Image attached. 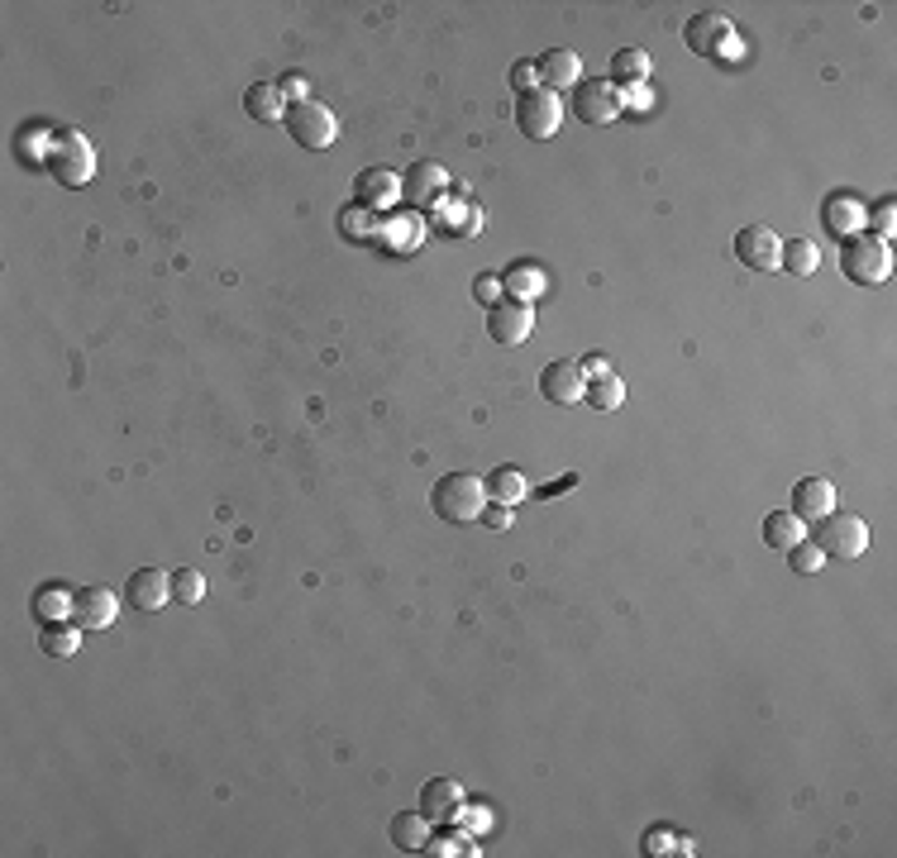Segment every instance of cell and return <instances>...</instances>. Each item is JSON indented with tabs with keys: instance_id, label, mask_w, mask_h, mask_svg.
I'll use <instances>...</instances> for the list:
<instances>
[{
	"instance_id": "cell-41",
	"label": "cell",
	"mask_w": 897,
	"mask_h": 858,
	"mask_svg": "<svg viewBox=\"0 0 897 858\" xmlns=\"http://www.w3.org/2000/svg\"><path fill=\"white\" fill-rule=\"evenodd\" d=\"M426 854H464V839H430Z\"/></svg>"
},
{
	"instance_id": "cell-11",
	"label": "cell",
	"mask_w": 897,
	"mask_h": 858,
	"mask_svg": "<svg viewBox=\"0 0 897 858\" xmlns=\"http://www.w3.org/2000/svg\"><path fill=\"white\" fill-rule=\"evenodd\" d=\"M354 200L364 210L372 214H382V210H392L396 200H402V176L388 172V168H368V172H358V182H354Z\"/></svg>"
},
{
	"instance_id": "cell-22",
	"label": "cell",
	"mask_w": 897,
	"mask_h": 858,
	"mask_svg": "<svg viewBox=\"0 0 897 858\" xmlns=\"http://www.w3.org/2000/svg\"><path fill=\"white\" fill-rule=\"evenodd\" d=\"M378 238L392 248V254H416V248L426 244V220H420V214H392V220L378 230Z\"/></svg>"
},
{
	"instance_id": "cell-39",
	"label": "cell",
	"mask_w": 897,
	"mask_h": 858,
	"mask_svg": "<svg viewBox=\"0 0 897 858\" xmlns=\"http://www.w3.org/2000/svg\"><path fill=\"white\" fill-rule=\"evenodd\" d=\"M578 372H582V377H588V382H597V377H606V372H612V363H606V358H602V353H588V358H582V363H578Z\"/></svg>"
},
{
	"instance_id": "cell-33",
	"label": "cell",
	"mask_w": 897,
	"mask_h": 858,
	"mask_svg": "<svg viewBox=\"0 0 897 858\" xmlns=\"http://www.w3.org/2000/svg\"><path fill=\"white\" fill-rule=\"evenodd\" d=\"M172 597H177L182 605H201V601H206V577L196 573V567H182V573H172Z\"/></svg>"
},
{
	"instance_id": "cell-30",
	"label": "cell",
	"mask_w": 897,
	"mask_h": 858,
	"mask_svg": "<svg viewBox=\"0 0 897 858\" xmlns=\"http://www.w3.org/2000/svg\"><path fill=\"white\" fill-rule=\"evenodd\" d=\"M488 497L502 501V506H520V501H526V477H520V468H492Z\"/></svg>"
},
{
	"instance_id": "cell-19",
	"label": "cell",
	"mask_w": 897,
	"mask_h": 858,
	"mask_svg": "<svg viewBox=\"0 0 897 858\" xmlns=\"http://www.w3.org/2000/svg\"><path fill=\"white\" fill-rule=\"evenodd\" d=\"M534 72H540V86H544V91H558V86H578V82H582V58L573 53V48H550V53L534 62Z\"/></svg>"
},
{
	"instance_id": "cell-13",
	"label": "cell",
	"mask_w": 897,
	"mask_h": 858,
	"mask_svg": "<svg viewBox=\"0 0 897 858\" xmlns=\"http://www.w3.org/2000/svg\"><path fill=\"white\" fill-rule=\"evenodd\" d=\"M420 816L430 820V825H444V820H458V811H464V787H458L454 777H430L426 787H420Z\"/></svg>"
},
{
	"instance_id": "cell-34",
	"label": "cell",
	"mask_w": 897,
	"mask_h": 858,
	"mask_svg": "<svg viewBox=\"0 0 897 858\" xmlns=\"http://www.w3.org/2000/svg\"><path fill=\"white\" fill-rule=\"evenodd\" d=\"M788 563H792V573H802V577H812V573H821V563H826V553H821L816 544H792L788 549Z\"/></svg>"
},
{
	"instance_id": "cell-28",
	"label": "cell",
	"mask_w": 897,
	"mask_h": 858,
	"mask_svg": "<svg viewBox=\"0 0 897 858\" xmlns=\"http://www.w3.org/2000/svg\"><path fill=\"white\" fill-rule=\"evenodd\" d=\"M378 230H382V220H378L372 210L358 206V200L340 210V234H344V238H354V244H372V238H378Z\"/></svg>"
},
{
	"instance_id": "cell-36",
	"label": "cell",
	"mask_w": 897,
	"mask_h": 858,
	"mask_svg": "<svg viewBox=\"0 0 897 858\" xmlns=\"http://www.w3.org/2000/svg\"><path fill=\"white\" fill-rule=\"evenodd\" d=\"M511 86H516L520 96L540 91V72H534V62H516V68H511Z\"/></svg>"
},
{
	"instance_id": "cell-42",
	"label": "cell",
	"mask_w": 897,
	"mask_h": 858,
	"mask_svg": "<svg viewBox=\"0 0 897 858\" xmlns=\"http://www.w3.org/2000/svg\"><path fill=\"white\" fill-rule=\"evenodd\" d=\"M650 854H668V835H664V830H654V835H650Z\"/></svg>"
},
{
	"instance_id": "cell-29",
	"label": "cell",
	"mask_w": 897,
	"mask_h": 858,
	"mask_svg": "<svg viewBox=\"0 0 897 858\" xmlns=\"http://www.w3.org/2000/svg\"><path fill=\"white\" fill-rule=\"evenodd\" d=\"M77 644H82V625H67V621L44 625V635H39V649L48 653V659H72Z\"/></svg>"
},
{
	"instance_id": "cell-2",
	"label": "cell",
	"mask_w": 897,
	"mask_h": 858,
	"mask_svg": "<svg viewBox=\"0 0 897 858\" xmlns=\"http://www.w3.org/2000/svg\"><path fill=\"white\" fill-rule=\"evenodd\" d=\"M840 272L850 277V282H859V286H878V282H888V277H893L888 238H878V234H855V238H845V248H840Z\"/></svg>"
},
{
	"instance_id": "cell-17",
	"label": "cell",
	"mask_w": 897,
	"mask_h": 858,
	"mask_svg": "<svg viewBox=\"0 0 897 858\" xmlns=\"http://www.w3.org/2000/svg\"><path fill=\"white\" fill-rule=\"evenodd\" d=\"M836 511V487L826 482V477H802V482L792 487V515L797 520H821V515Z\"/></svg>"
},
{
	"instance_id": "cell-37",
	"label": "cell",
	"mask_w": 897,
	"mask_h": 858,
	"mask_svg": "<svg viewBox=\"0 0 897 858\" xmlns=\"http://www.w3.org/2000/svg\"><path fill=\"white\" fill-rule=\"evenodd\" d=\"M278 91H282V100H292L296 106V100H310V82L302 77V72H286V77L278 82Z\"/></svg>"
},
{
	"instance_id": "cell-35",
	"label": "cell",
	"mask_w": 897,
	"mask_h": 858,
	"mask_svg": "<svg viewBox=\"0 0 897 858\" xmlns=\"http://www.w3.org/2000/svg\"><path fill=\"white\" fill-rule=\"evenodd\" d=\"M893 214H897V210H893V196H883L878 206H874V214H864V230L874 224V234L888 238V234H893Z\"/></svg>"
},
{
	"instance_id": "cell-21",
	"label": "cell",
	"mask_w": 897,
	"mask_h": 858,
	"mask_svg": "<svg viewBox=\"0 0 897 858\" xmlns=\"http://www.w3.org/2000/svg\"><path fill=\"white\" fill-rule=\"evenodd\" d=\"M434 224L454 238H472L482 230V210L472 200H434Z\"/></svg>"
},
{
	"instance_id": "cell-6",
	"label": "cell",
	"mask_w": 897,
	"mask_h": 858,
	"mask_svg": "<svg viewBox=\"0 0 897 858\" xmlns=\"http://www.w3.org/2000/svg\"><path fill=\"white\" fill-rule=\"evenodd\" d=\"M735 258H740L750 272H778L783 238L769 230V224H745V230L735 234Z\"/></svg>"
},
{
	"instance_id": "cell-38",
	"label": "cell",
	"mask_w": 897,
	"mask_h": 858,
	"mask_svg": "<svg viewBox=\"0 0 897 858\" xmlns=\"http://www.w3.org/2000/svg\"><path fill=\"white\" fill-rule=\"evenodd\" d=\"M496 292H502V277H478V282H472V296H478L482 306H496Z\"/></svg>"
},
{
	"instance_id": "cell-32",
	"label": "cell",
	"mask_w": 897,
	"mask_h": 858,
	"mask_svg": "<svg viewBox=\"0 0 897 858\" xmlns=\"http://www.w3.org/2000/svg\"><path fill=\"white\" fill-rule=\"evenodd\" d=\"M582 401H592L597 410H616L620 401H626V382H620L616 372H606V377H597V382H588Z\"/></svg>"
},
{
	"instance_id": "cell-8",
	"label": "cell",
	"mask_w": 897,
	"mask_h": 858,
	"mask_svg": "<svg viewBox=\"0 0 897 858\" xmlns=\"http://www.w3.org/2000/svg\"><path fill=\"white\" fill-rule=\"evenodd\" d=\"M516 124H520V134L526 138H550V134H558V124H564V106H558L554 91H544L540 86V91L520 96Z\"/></svg>"
},
{
	"instance_id": "cell-7",
	"label": "cell",
	"mask_w": 897,
	"mask_h": 858,
	"mask_svg": "<svg viewBox=\"0 0 897 858\" xmlns=\"http://www.w3.org/2000/svg\"><path fill=\"white\" fill-rule=\"evenodd\" d=\"M573 115H578L582 124H612L620 115V86L612 82H578L573 86Z\"/></svg>"
},
{
	"instance_id": "cell-31",
	"label": "cell",
	"mask_w": 897,
	"mask_h": 858,
	"mask_svg": "<svg viewBox=\"0 0 897 858\" xmlns=\"http://www.w3.org/2000/svg\"><path fill=\"white\" fill-rule=\"evenodd\" d=\"M821 262V248L812 244V238H792V244H783V262L778 268H788L792 277H812Z\"/></svg>"
},
{
	"instance_id": "cell-40",
	"label": "cell",
	"mask_w": 897,
	"mask_h": 858,
	"mask_svg": "<svg viewBox=\"0 0 897 858\" xmlns=\"http://www.w3.org/2000/svg\"><path fill=\"white\" fill-rule=\"evenodd\" d=\"M482 520H488V529H506V525H511V506H502V501H496V506L482 511Z\"/></svg>"
},
{
	"instance_id": "cell-4",
	"label": "cell",
	"mask_w": 897,
	"mask_h": 858,
	"mask_svg": "<svg viewBox=\"0 0 897 858\" xmlns=\"http://www.w3.org/2000/svg\"><path fill=\"white\" fill-rule=\"evenodd\" d=\"M282 124L296 144L310 148V154H320V148H330L334 138H340V120H334V110L320 106V100H296V106H286Z\"/></svg>"
},
{
	"instance_id": "cell-10",
	"label": "cell",
	"mask_w": 897,
	"mask_h": 858,
	"mask_svg": "<svg viewBox=\"0 0 897 858\" xmlns=\"http://www.w3.org/2000/svg\"><path fill=\"white\" fill-rule=\"evenodd\" d=\"M683 44H688L697 58H716V53H726V48H735L730 20H721L716 10H702V15H692V20H688V29H683Z\"/></svg>"
},
{
	"instance_id": "cell-16",
	"label": "cell",
	"mask_w": 897,
	"mask_h": 858,
	"mask_svg": "<svg viewBox=\"0 0 897 858\" xmlns=\"http://www.w3.org/2000/svg\"><path fill=\"white\" fill-rule=\"evenodd\" d=\"M448 192V172L440 168V162H410L406 182H402V196L410 200V206H434Z\"/></svg>"
},
{
	"instance_id": "cell-15",
	"label": "cell",
	"mask_w": 897,
	"mask_h": 858,
	"mask_svg": "<svg viewBox=\"0 0 897 858\" xmlns=\"http://www.w3.org/2000/svg\"><path fill=\"white\" fill-rule=\"evenodd\" d=\"M540 391H544V401H554V406H573V401H582V391H588V377L578 372V363L554 358L550 368L540 372Z\"/></svg>"
},
{
	"instance_id": "cell-27",
	"label": "cell",
	"mask_w": 897,
	"mask_h": 858,
	"mask_svg": "<svg viewBox=\"0 0 897 858\" xmlns=\"http://www.w3.org/2000/svg\"><path fill=\"white\" fill-rule=\"evenodd\" d=\"M764 544L778 549V553H788L792 544H802V520H797L792 511H774L764 520Z\"/></svg>"
},
{
	"instance_id": "cell-23",
	"label": "cell",
	"mask_w": 897,
	"mask_h": 858,
	"mask_svg": "<svg viewBox=\"0 0 897 858\" xmlns=\"http://www.w3.org/2000/svg\"><path fill=\"white\" fill-rule=\"evenodd\" d=\"M544 286H550V277L540 262H511L502 272V292H511V301H534Z\"/></svg>"
},
{
	"instance_id": "cell-5",
	"label": "cell",
	"mask_w": 897,
	"mask_h": 858,
	"mask_svg": "<svg viewBox=\"0 0 897 858\" xmlns=\"http://www.w3.org/2000/svg\"><path fill=\"white\" fill-rule=\"evenodd\" d=\"M812 544L821 553H831V559H859V553L869 549V525L859 520V515L850 511H831L816 520V539Z\"/></svg>"
},
{
	"instance_id": "cell-1",
	"label": "cell",
	"mask_w": 897,
	"mask_h": 858,
	"mask_svg": "<svg viewBox=\"0 0 897 858\" xmlns=\"http://www.w3.org/2000/svg\"><path fill=\"white\" fill-rule=\"evenodd\" d=\"M430 506H434L440 520H454V525L482 520V511H488V482H482V477H472V473H448V477L434 482Z\"/></svg>"
},
{
	"instance_id": "cell-20",
	"label": "cell",
	"mask_w": 897,
	"mask_h": 858,
	"mask_svg": "<svg viewBox=\"0 0 897 858\" xmlns=\"http://www.w3.org/2000/svg\"><path fill=\"white\" fill-rule=\"evenodd\" d=\"M72 601H77V591H67V583H39L29 597V611H34V621L58 625L72 615Z\"/></svg>"
},
{
	"instance_id": "cell-3",
	"label": "cell",
	"mask_w": 897,
	"mask_h": 858,
	"mask_svg": "<svg viewBox=\"0 0 897 858\" xmlns=\"http://www.w3.org/2000/svg\"><path fill=\"white\" fill-rule=\"evenodd\" d=\"M44 162H48V172H53V182H62V186H86L96 176V154L77 130L48 138Z\"/></svg>"
},
{
	"instance_id": "cell-9",
	"label": "cell",
	"mask_w": 897,
	"mask_h": 858,
	"mask_svg": "<svg viewBox=\"0 0 897 858\" xmlns=\"http://www.w3.org/2000/svg\"><path fill=\"white\" fill-rule=\"evenodd\" d=\"M534 330V310H530V301H496V306H488V334L496 339V344H526Z\"/></svg>"
},
{
	"instance_id": "cell-12",
	"label": "cell",
	"mask_w": 897,
	"mask_h": 858,
	"mask_svg": "<svg viewBox=\"0 0 897 858\" xmlns=\"http://www.w3.org/2000/svg\"><path fill=\"white\" fill-rule=\"evenodd\" d=\"M124 601H130L134 611H163L172 601V573H163V567H139V573L124 583Z\"/></svg>"
},
{
	"instance_id": "cell-14",
	"label": "cell",
	"mask_w": 897,
	"mask_h": 858,
	"mask_svg": "<svg viewBox=\"0 0 897 858\" xmlns=\"http://www.w3.org/2000/svg\"><path fill=\"white\" fill-rule=\"evenodd\" d=\"M115 611H120L115 591H106V587H77V601H72V625H82V629H110V625H115Z\"/></svg>"
},
{
	"instance_id": "cell-25",
	"label": "cell",
	"mask_w": 897,
	"mask_h": 858,
	"mask_svg": "<svg viewBox=\"0 0 897 858\" xmlns=\"http://www.w3.org/2000/svg\"><path fill=\"white\" fill-rule=\"evenodd\" d=\"M392 844H396L402 854H426L430 820L420 816V811H396V816H392Z\"/></svg>"
},
{
	"instance_id": "cell-24",
	"label": "cell",
	"mask_w": 897,
	"mask_h": 858,
	"mask_svg": "<svg viewBox=\"0 0 897 858\" xmlns=\"http://www.w3.org/2000/svg\"><path fill=\"white\" fill-rule=\"evenodd\" d=\"M244 110H248V115H254L258 124H282L286 100H282V91H278V82L248 86V91H244Z\"/></svg>"
},
{
	"instance_id": "cell-26",
	"label": "cell",
	"mask_w": 897,
	"mask_h": 858,
	"mask_svg": "<svg viewBox=\"0 0 897 858\" xmlns=\"http://www.w3.org/2000/svg\"><path fill=\"white\" fill-rule=\"evenodd\" d=\"M644 77H650V53H644V48H616L612 86H640Z\"/></svg>"
},
{
	"instance_id": "cell-18",
	"label": "cell",
	"mask_w": 897,
	"mask_h": 858,
	"mask_svg": "<svg viewBox=\"0 0 897 858\" xmlns=\"http://www.w3.org/2000/svg\"><path fill=\"white\" fill-rule=\"evenodd\" d=\"M864 214H869V206L859 196H831L826 206H821V224L836 238H855V234H864Z\"/></svg>"
}]
</instances>
